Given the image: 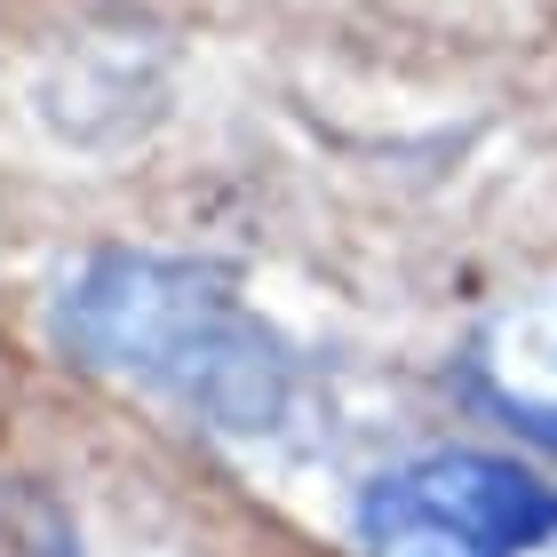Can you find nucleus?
Here are the masks:
<instances>
[{"instance_id": "2", "label": "nucleus", "mask_w": 557, "mask_h": 557, "mask_svg": "<svg viewBox=\"0 0 557 557\" xmlns=\"http://www.w3.org/2000/svg\"><path fill=\"white\" fill-rule=\"evenodd\" d=\"M367 557H534L557 542V486L502 454H422L359 502Z\"/></svg>"}, {"instance_id": "1", "label": "nucleus", "mask_w": 557, "mask_h": 557, "mask_svg": "<svg viewBox=\"0 0 557 557\" xmlns=\"http://www.w3.org/2000/svg\"><path fill=\"white\" fill-rule=\"evenodd\" d=\"M57 335L96 374L175 398L215 430H271L295 407V359L232 287L184 263L112 256L88 263L57 302Z\"/></svg>"}, {"instance_id": "3", "label": "nucleus", "mask_w": 557, "mask_h": 557, "mask_svg": "<svg viewBox=\"0 0 557 557\" xmlns=\"http://www.w3.org/2000/svg\"><path fill=\"white\" fill-rule=\"evenodd\" d=\"M478 374H486L494 407L518 414L534 438L557 454V295H534L478 343Z\"/></svg>"}]
</instances>
